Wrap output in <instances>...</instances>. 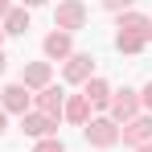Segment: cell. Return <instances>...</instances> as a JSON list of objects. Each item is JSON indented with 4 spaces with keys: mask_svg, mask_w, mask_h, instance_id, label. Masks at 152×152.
Segmentation results:
<instances>
[{
    "mask_svg": "<svg viewBox=\"0 0 152 152\" xmlns=\"http://www.w3.org/2000/svg\"><path fill=\"white\" fill-rule=\"evenodd\" d=\"M62 115H66L70 124H86V119H91V103L82 99V95H74V99L62 107Z\"/></svg>",
    "mask_w": 152,
    "mask_h": 152,
    "instance_id": "7c38bea8",
    "label": "cell"
},
{
    "mask_svg": "<svg viewBox=\"0 0 152 152\" xmlns=\"http://www.w3.org/2000/svg\"><path fill=\"white\" fill-rule=\"evenodd\" d=\"M82 99L91 103V107H107V103H111V86H107L103 78H86V91H82Z\"/></svg>",
    "mask_w": 152,
    "mask_h": 152,
    "instance_id": "8fae6325",
    "label": "cell"
},
{
    "mask_svg": "<svg viewBox=\"0 0 152 152\" xmlns=\"http://www.w3.org/2000/svg\"><path fill=\"white\" fill-rule=\"evenodd\" d=\"M115 50H119V53H140V50H144V41L132 37V33H115Z\"/></svg>",
    "mask_w": 152,
    "mask_h": 152,
    "instance_id": "9a60e30c",
    "label": "cell"
},
{
    "mask_svg": "<svg viewBox=\"0 0 152 152\" xmlns=\"http://www.w3.org/2000/svg\"><path fill=\"white\" fill-rule=\"evenodd\" d=\"M0 41H4V29H0Z\"/></svg>",
    "mask_w": 152,
    "mask_h": 152,
    "instance_id": "cb8c5ba5",
    "label": "cell"
},
{
    "mask_svg": "<svg viewBox=\"0 0 152 152\" xmlns=\"http://www.w3.org/2000/svg\"><path fill=\"white\" fill-rule=\"evenodd\" d=\"M29 29V12L25 8H8L4 12V33H25Z\"/></svg>",
    "mask_w": 152,
    "mask_h": 152,
    "instance_id": "5bb4252c",
    "label": "cell"
},
{
    "mask_svg": "<svg viewBox=\"0 0 152 152\" xmlns=\"http://www.w3.org/2000/svg\"><path fill=\"white\" fill-rule=\"evenodd\" d=\"M86 140L95 148H111V144H119V124L115 119H86Z\"/></svg>",
    "mask_w": 152,
    "mask_h": 152,
    "instance_id": "7a4b0ae2",
    "label": "cell"
},
{
    "mask_svg": "<svg viewBox=\"0 0 152 152\" xmlns=\"http://www.w3.org/2000/svg\"><path fill=\"white\" fill-rule=\"evenodd\" d=\"M21 132H25V136H37V140H45V136L58 132V119L41 115V111H25V115H21Z\"/></svg>",
    "mask_w": 152,
    "mask_h": 152,
    "instance_id": "5b68a950",
    "label": "cell"
},
{
    "mask_svg": "<svg viewBox=\"0 0 152 152\" xmlns=\"http://www.w3.org/2000/svg\"><path fill=\"white\" fill-rule=\"evenodd\" d=\"M41 50L50 53V58H70V33H50L41 41Z\"/></svg>",
    "mask_w": 152,
    "mask_h": 152,
    "instance_id": "4fadbf2b",
    "label": "cell"
},
{
    "mask_svg": "<svg viewBox=\"0 0 152 152\" xmlns=\"http://www.w3.org/2000/svg\"><path fill=\"white\" fill-rule=\"evenodd\" d=\"M119 33H132V37H140V41L148 45L152 41V21L140 17V12H124V17H119Z\"/></svg>",
    "mask_w": 152,
    "mask_h": 152,
    "instance_id": "52a82bcc",
    "label": "cell"
},
{
    "mask_svg": "<svg viewBox=\"0 0 152 152\" xmlns=\"http://www.w3.org/2000/svg\"><path fill=\"white\" fill-rule=\"evenodd\" d=\"M91 70H95V58H91V53H70V62H66V82H86V78H95Z\"/></svg>",
    "mask_w": 152,
    "mask_h": 152,
    "instance_id": "ba28073f",
    "label": "cell"
},
{
    "mask_svg": "<svg viewBox=\"0 0 152 152\" xmlns=\"http://www.w3.org/2000/svg\"><path fill=\"white\" fill-rule=\"evenodd\" d=\"M62 107H66V95H62L58 86H45V91H37V111H41V115L58 119V115H62Z\"/></svg>",
    "mask_w": 152,
    "mask_h": 152,
    "instance_id": "9c48e42d",
    "label": "cell"
},
{
    "mask_svg": "<svg viewBox=\"0 0 152 152\" xmlns=\"http://www.w3.org/2000/svg\"><path fill=\"white\" fill-rule=\"evenodd\" d=\"M25 4H29V8H37V4H45V0H25Z\"/></svg>",
    "mask_w": 152,
    "mask_h": 152,
    "instance_id": "ffe728a7",
    "label": "cell"
},
{
    "mask_svg": "<svg viewBox=\"0 0 152 152\" xmlns=\"http://www.w3.org/2000/svg\"><path fill=\"white\" fill-rule=\"evenodd\" d=\"M53 25L62 29V33L82 29V25H86V4H78V0H62V4H58V12H53Z\"/></svg>",
    "mask_w": 152,
    "mask_h": 152,
    "instance_id": "6da1fadb",
    "label": "cell"
},
{
    "mask_svg": "<svg viewBox=\"0 0 152 152\" xmlns=\"http://www.w3.org/2000/svg\"><path fill=\"white\" fill-rule=\"evenodd\" d=\"M119 140H124V144H136V148H140V144H148V140H152V119H148V115L127 119V124L119 127Z\"/></svg>",
    "mask_w": 152,
    "mask_h": 152,
    "instance_id": "277c9868",
    "label": "cell"
},
{
    "mask_svg": "<svg viewBox=\"0 0 152 152\" xmlns=\"http://www.w3.org/2000/svg\"><path fill=\"white\" fill-rule=\"evenodd\" d=\"M140 99H144V107H152V82L144 86V95H140Z\"/></svg>",
    "mask_w": 152,
    "mask_h": 152,
    "instance_id": "ac0fdd59",
    "label": "cell"
},
{
    "mask_svg": "<svg viewBox=\"0 0 152 152\" xmlns=\"http://www.w3.org/2000/svg\"><path fill=\"white\" fill-rule=\"evenodd\" d=\"M0 136H4V111H0Z\"/></svg>",
    "mask_w": 152,
    "mask_h": 152,
    "instance_id": "603a6c76",
    "label": "cell"
},
{
    "mask_svg": "<svg viewBox=\"0 0 152 152\" xmlns=\"http://www.w3.org/2000/svg\"><path fill=\"white\" fill-rule=\"evenodd\" d=\"M4 12H8V0H0V17H4Z\"/></svg>",
    "mask_w": 152,
    "mask_h": 152,
    "instance_id": "d6986e66",
    "label": "cell"
},
{
    "mask_svg": "<svg viewBox=\"0 0 152 152\" xmlns=\"http://www.w3.org/2000/svg\"><path fill=\"white\" fill-rule=\"evenodd\" d=\"M0 111H12V115H25L29 111V91L21 82H12V86L0 91Z\"/></svg>",
    "mask_w": 152,
    "mask_h": 152,
    "instance_id": "8992f818",
    "label": "cell"
},
{
    "mask_svg": "<svg viewBox=\"0 0 152 152\" xmlns=\"http://www.w3.org/2000/svg\"><path fill=\"white\" fill-rule=\"evenodd\" d=\"M4 66H8V62H4V53H0V74H4Z\"/></svg>",
    "mask_w": 152,
    "mask_h": 152,
    "instance_id": "7402d4cb",
    "label": "cell"
},
{
    "mask_svg": "<svg viewBox=\"0 0 152 152\" xmlns=\"http://www.w3.org/2000/svg\"><path fill=\"white\" fill-rule=\"evenodd\" d=\"M132 0H103V8H127Z\"/></svg>",
    "mask_w": 152,
    "mask_h": 152,
    "instance_id": "e0dca14e",
    "label": "cell"
},
{
    "mask_svg": "<svg viewBox=\"0 0 152 152\" xmlns=\"http://www.w3.org/2000/svg\"><path fill=\"white\" fill-rule=\"evenodd\" d=\"M21 86H25V91H45V86H50V62H33V66H25Z\"/></svg>",
    "mask_w": 152,
    "mask_h": 152,
    "instance_id": "30bf717a",
    "label": "cell"
},
{
    "mask_svg": "<svg viewBox=\"0 0 152 152\" xmlns=\"http://www.w3.org/2000/svg\"><path fill=\"white\" fill-rule=\"evenodd\" d=\"M140 152H152V140H148V144H140Z\"/></svg>",
    "mask_w": 152,
    "mask_h": 152,
    "instance_id": "44dd1931",
    "label": "cell"
},
{
    "mask_svg": "<svg viewBox=\"0 0 152 152\" xmlns=\"http://www.w3.org/2000/svg\"><path fill=\"white\" fill-rule=\"evenodd\" d=\"M33 152H66V144H62L58 136H45V140H41V144H37Z\"/></svg>",
    "mask_w": 152,
    "mask_h": 152,
    "instance_id": "2e32d148",
    "label": "cell"
},
{
    "mask_svg": "<svg viewBox=\"0 0 152 152\" xmlns=\"http://www.w3.org/2000/svg\"><path fill=\"white\" fill-rule=\"evenodd\" d=\"M111 119L115 124H127V119H136V107H140V95L136 91H111Z\"/></svg>",
    "mask_w": 152,
    "mask_h": 152,
    "instance_id": "3957f363",
    "label": "cell"
}]
</instances>
